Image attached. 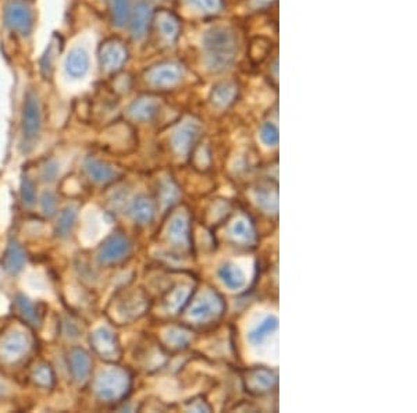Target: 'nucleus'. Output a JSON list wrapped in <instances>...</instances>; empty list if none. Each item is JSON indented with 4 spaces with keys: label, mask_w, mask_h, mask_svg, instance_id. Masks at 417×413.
Segmentation results:
<instances>
[{
    "label": "nucleus",
    "mask_w": 417,
    "mask_h": 413,
    "mask_svg": "<svg viewBox=\"0 0 417 413\" xmlns=\"http://www.w3.org/2000/svg\"><path fill=\"white\" fill-rule=\"evenodd\" d=\"M219 274H220L222 280L224 281V284L228 288L237 290V288H241L245 284L243 272L238 266H235V265H226V266H223L220 269Z\"/></svg>",
    "instance_id": "obj_21"
},
{
    "label": "nucleus",
    "mask_w": 417,
    "mask_h": 413,
    "mask_svg": "<svg viewBox=\"0 0 417 413\" xmlns=\"http://www.w3.org/2000/svg\"><path fill=\"white\" fill-rule=\"evenodd\" d=\"M85 170L88 176L96 182H109L116 177V172L106 163H103L97 159L88 158L85 162Z\"/></svg>",
    "instance_id": "obj_14"
},
{
    "label": "nucleus",
    "mask_w": 417,
    "mask_h": 413,
    "mask_svg": "<svg viewBox=\"0 0 417 413\" xmlns=\"http://www.w3.org/2000/svg\"><path fill=\"white\" fill-rule=\"evenodd\" d=\"M40 203H42V211L46 216H51L55 215V211H56V196L55 193L51 191H45L42 193V199H40Z\"/></svg>",
    "instance_id": "obj_26"
},
{
    "label": "nucleus",
    "mask_w": 417,
    "mask_h": 413,
    "mask_svg": "<svg viewBox=\"0 0 417 413\" xmlns=\"http://www.w3.org/2000/svg\"><path fill=\"white\" fill-rule=\"evenodd\" d=\"M128 51L123 42L119 39H110L106 40L99 51V60L103 70L106 71H115L119 70L127 60Z\"/></svg>",
    "instance_id": "obj_6"
},
{
    "label": "nucleus",
    "mask_w": 417,
    "mask_h": 413,
    "mask_svg": "<svg viewBox=\"0 0 417 413\" xmlns=\"http://www.w3.org/2000/svg\"><path fill=\"white\" fill-rule=\"evenodd\" d=\"M128 387V379L124 372L108 370L99 376L96 383V391L100 398L116 399L124 395Z\"/></svg>",
    "instance_id": "obj_5"
},
{
    "label": "nucleus",
    "mask_w": 417,
    "mask_h": 413,
    "mask_svg": "<svg viewBox=\"0 0 417 413\" xmlns=\"http://www.w3.org/2000/svg\"><path fill=\"white\" fill-rule=\"evenodd\" d=\"M28 349V338L21 331H13L8 334L2 340V345H0V352H2V357L6 360L10 359H19L21 355H24Z\"/></svg>",
    "instance_id": "obj_11"
},
{
    "label": "nucleus",
    "mask_w": 417,
    "mask_h": 413,
    "mask_svg": "<svg viewBox=\"0 0 417 413\" xmlns=\"http://www.w3.org/2000/svg\"><path fill=\"white\" fill-rule=\"evenodd\" d=\"M237 95V85L233 82H223L219 84L215 89H213V103H216L217 106H228L230 103L233 102V99Z\"/></svg>",
    "instance_id": "obj_22"
},
{
    "label": "nucleus",
    "mask_w": 417,
    "mask_h": 413,
    "mask_svg": "<svg viewBox=\"0 0 417 413\" xmlns=\"http://www.w3.org/2000/svg\"><path fill=\"white\" fill-rule=\"evenodd\" d=\"M130 252H131V244L128 238L121 233H117L109 237L100 246L97 259L102 265H115L124 261L130 255Z\"/></svg>",
    "instance_id": "obj_4"
},
{
    "label": "nucleus",
    "mask_w": 417,
    "mask_h": 413,
    "mask_svg": "<svg viewBox=\"0 0 417 413\" xmlns=\"http://www.w3.org/2000/svg\"><path fill=\"white\" fill-rule=\"evenodd\" d=\"M16 305L19 309V315L21 319L31 327H38L40 324V315L36 306L23 294H19L16 298Z\"/></svg>",
    "instance_id": "obj_15"
},
{
    "label": "nucleus",
    "mask_w": 417,
    "mask_h": 413,
    "mask_svg": "<svg viewBox=\"0 0 417 413\" xmlns=\"http://www.w3.org/2000/svg\"><path fill=\"white\" fill-rule=\"evenodd\" d=\"M203 45L207 50V64L213 70L227 69L237 54V39L234 32L223 25L207 30L203 36Z\"/></svg>",
    "instance_id": "obj_1"
},
{
    "label": "nucleus",
    "mask_w": 417,
    "mask_h": 413,
    "mask_svg": "<svg viewBox=\"0 0 417 413\" xmlns=\"http://www.w3.org/2000/svg\"><path fill=\"white\" fill-rule=\"evenodd\" d=\"M91 344L104 359H115L119 355V344L116 342L115 335L106 329L96 330L91 337Z\"/></svg>",
    "instance_id": "obj_8"
},
{
    "label": "nucleus",
    "mask_w": 417,
    "mask_h": 413,
    "mask_svg": "<svg viewBox=\"0 0 417 413\" xmlns=\"http://www.w3.org/2000/svg\"><path fill=\"white\" fill-rule=\"evenodd\" d=\"M277 329V319L276 318H269L266 322L260 324L252 334H250V341L253 344H260L266 340V337Z\"/></svg>",
    "instance_id": "obj_24"
},
{
    "label": "nucleus",
    "mask_w": 417,
    "mask_h": 413,
    "mask_svg": "<svg viewBox=\"0 0 417 413\" xmlns=\"http://www.w3.org/2000/svg\"><path fill=\"white\" fill-rule=\"evenodd\" d=\"M5 24L19 36H28L34 28V12L21 0H10L5 6Z\"/></svg>",
    "instance_id": "obj_3"
},
{
    "label": "nucleus",
    "mask_w": 417,
    "mask_h": 413,
    "mask_svg": "<svg viewBox=\"0 0 417 413\" xmlns=\"http://www.w3.org/2000/svg\"><path fill=\"white\" fill-rule=\"evenodd\" d=\"M25 261H27L25 252L21 248V245L17 244L16 241H10L2 259L3 269L10 274H17L23 270Z\"/></svg>",
    "instance_id": "obj_12"
},
{
    "label": "nucleus",
    "mask_w": 417,
    "mask_h": 413,
    "mask_svg": "<svg viewBox=\"0 0 417 413\" xmlns=\"http://www.w3.org/2000/svg\"><path fill=\"white\" fill-rule=\"evenodd\" d=\"M189 3L202 12H217L222 8V0H189Z\"/></svg>",
    "instance_id": "obj_27"
},
{
    "label": "nucleus",
    "mask_w": 417,
    "mask_h": 413,
    "mask_svg": "<svg viewBox=\"0 0 417 413\" xmlns=\"http://www.w3.org/2000/svg\"><path fill=\"white\" fill-rule=\"evenodd\" d=\"M75 220H77V212H75V208H73V206H69V208H66L59 219H58V223H56V227H55V233L59 238H67L74 226H75Z\"/></svg>",
    "instance_id": "obj_20"
},
{
    "label": "nucleus",
    "mask_w": 417,
    "mask_h": 413,
    "mask_svg": "<svg viewBox=\"0 0 417 413\" xmlns=\"http://www.w3.org/2000/svg\"><path fill=\"white\" fill-rule=\"evenodd\" d=\"M35 383L40 387H50V384L53 383V373L49 369V366H40L35 375H34Z\"/></svg>",
    "instance_id": "obj_28"
},
{
    "label": "nucleus",
    "mask_w": 417,
    "mask_h": 413,
    "mask_svg": "<svg viewBox=\"0 0 417 413\" xmlns=\"http://www.w3.org/2000/svg\"><path fill=\"white\" fill-rule=\"evenodd\" d=\"M152 12L149 5L141 2L135 6L134 12L131 13V32L135 39H142L146 35L149 23H150Z\"/></svg>",
    "instance_id": "obj_13"
},
{
    "label": "nucleus",
    "mask_w": 417,
    "mask_h": 413,
    "mask_svg": "<svg viewBox=\"0 0 417 413\" xmlns=\"http://www.w3.org/2000/svg\"><path fill=\"white\" fill-rule=\"evenodd\" d=\"M58 163L55 161H47L42 169V178L46 182H51L55 181L56 176H58Z\"/></svg>",
    "instance_id": "obj_31"
},
{
    "label": "nucleus",
    "mask_w": 417,
    "mask_h": 413,
    "mask_svg": "<svg viewBox=\"0 0 417 413\" xmlns=\"http://www.w3.org/2000/svg\"><path fill=\"white\" fill-rule=\"evenodd\" d=\"M131 0H112V17L117 27L126 25L131 19Z\"/></svg>",
    "instance_id": "obj_23"
},
{
    "label": "nucleus",
    "mask_w": 417,
    "mask_h": 413,
    "mask_svg": "<svg viewBox=\"0 0 417 413\" xmlns=\"http://www.w3.org/2000/svg\"><path fill=\"white\" fill-rule=\"evenodd\" d=\"M21 198H23V202L27 204V206H32L35 203V199H36V191H35V184L34 181L29 178V177H23V181H21Z\"/></svg>",
    "instance_id": "obj_25"
},
{
    "label": "nucleus",
    "mask_w": 417,
    "mask_h": 413,
    "mask_svg": "<svg viewBox=\"0 0 417 413\" xmlns=\"http://www.w3.org/2000/svg\"><path fill=\"white\" fill-rule=\"evenodd\" d=\"M64 69L69 77L78 80L86 75L89 70V56L84 47H74L66 58Z\"/></svg>",
    "instance_id": "obj_9"
},
{
    "label": "nucleus",
    "mask_w": 417,
    "mask_h": 413,
    "mask_svg": "<svg viewBox=\"0 0 417 413\" xmlns=\"http://www.w3.org/2000/svg\"><path fill=\"white\" fill-rule=\"evenodd\" d=\"M158 28L160 30L162 35L166 39L174 40V39H177L178 32H180V21L173 13L162 12L158 16Z\"/></svg>",
    "instance_id": "obj_19"
},
{
    "label": "nucleus",
    "mask_w": 417,
    "mask_h": 413,
    "mask_svg": "<svg viewBox=\"0 0 417 413\" xmlns=\"http://www.w3.org/2000/svg\"><path fill=\"white\" fill-rule=\"evenodd\" d=\"M260 137H262V141L265 143H267L269 146H274L278 142V131H277V128L273 124H266L262 128Z\"/></svg>",
    "instance_id": "obj_30"
},
{
    "label": "nucleus",
    "mask_w": 417,
    "mask_h": 413,
    "mask_svg": "<svg viewBox=\"0 0 417 413\" xmlns=\"http://www.w3.org/2000/svg\"><path fill=\"white\" fill-rule=\"evenodd\" d=\"M42 130V108L38 95L34 91H28L24 100L23 109V141L21 150L24 153L31 152L35 148L40 137Z\"/></svg>",
    "instance_id": "obj_2"
},
{
    "label": "nucleus",
    "mask_w": 417,
    "mask_h": 413,
    "mask_svg": "<svg viewBox=\"0 0 417 413\" xmlns=\"http://www.w3.org/2000/svg\"><path fill=\"white\" fill-rule=\"evenodd\" d=\"M132 217L135 222H138L139 224H147L152 222L153 215H154V209H153V203L145 198V196H139L138 199H135L132 209H131Z\"/></svg>",
    "instance_id": "obj_18"
},
{
    "label": "nucleus",
    "mask_w": 417,
    "mask_h": 413,
    "mask_svg": "<svg viewBox=\"0 0 417 413\" xmlns=\"http://www.w3.org/2000/svg\"><path fill=\"white\" fill-rule=\"evenodd\" d=\"M199 132V127L195 124H185L182 126L176 135L173 137V143L174 148L180 152V153H185L191 149V145L195 142L196 137Z\"/></svg>",
    "instance_id": "obj_16"
},
{
    "label": "nucleus",
    "mask_w": 417,
    "mask_h": 413,
    "mask_svg": "<svg viewBox=\"0 0 417 413\" xmlns=\"http://www.w3.org/2000/svg\"><path fill=\"white\" fill-rule=\"evenodd\" d=\"M158 110H159L158 103L153 102L152 99H139L132 103L130 113L134 119L146 121V120H152L156 115H158Z\"/></svg>",
    "instance_id": "obj_17"
},
{
    "label": "nucleus",
    "mask_w": 417,
    "mask_h": 413,
    "mask_svg": "<svg viewBox=\"0 0 417 413\" xmlns=\"http://www.w3.org/2000/svg\"><path fill=\"white\" fill-rule=\"evenodd\" d=\"M213 303L207 302V299H202L199 303L195 305V307L192 309L191 315L193 318H207V316H212L213 315Z\"/></svg>",
    "instance_id": "obj_29"
},
{
    "label": "nucleus",
    "mask_w": 417,
    "mask_h": 413,
    "mask_svg": "<svg viewBox=\"0 0 417 413\" xmlns=\"http://www.w3.org/2000/svg\"><path fill=\"white\" fill-rule=\"evenodd\" d=\"M69 366L75 381H84L91 373V357L84 348H73L69 353Z\"/></svg>",
    "instance_id": "obj_10"
},
{
    "label": "nucleus",
    "mask_w": 417,
    "mask_h": 413,
    "mask_svg": "<svg viewBox=\"0 0 417 413\" xmlns=\"http://www.w3.org/2000/svg\"><path fill=\"white\" fill-rule=\"evenodd\" d=\"M182 78V70L177 64L156 66L147 73V80L154 86H171L180 82Z\"/></svg>",
    "instance_id": "obj_7"
}]
</instances>
